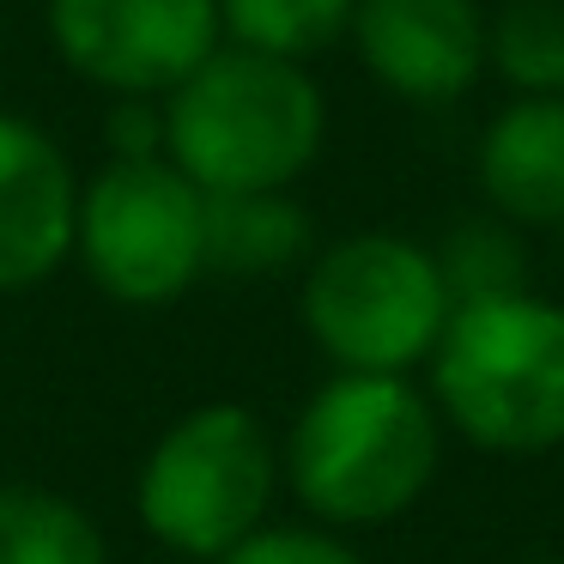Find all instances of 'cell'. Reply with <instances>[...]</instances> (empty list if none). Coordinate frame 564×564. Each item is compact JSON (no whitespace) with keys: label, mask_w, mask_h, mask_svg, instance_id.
<instances>
[{"label":"cell","mask_w":564,"mask_h":564,"mask_svg":"<svg viewBox=\"0 0 564 564\" xmlns=\"http://www.w3.org/2000/svg\"><path fill=\"white\" fill-rule=\"evenodd\" d=\"M74 268L122 310H171L207 280V195L171 159H104L79 176Z\"/></svg>","instance_id":"8992f818"},{"label":"cell","mask_w":564,"mask_h":564,"mask_svg":"<svg viewBox=\"0 0 564 564\" xmlns=\"http://www.w3.org/2000/svg\"><path fill=\"white\" fill-rule=\"evenodd\" d=\"M437 256L401 231H352L316 249L304 268L297 316L334 370L413 377L449 322Z\"/></svg>","instance_id":"5b68a950"},{"label":"cell","mask_w":564,"mask_h":564,"mask_svg":"<svg viewBox=\"0 0 564 564\" xmlns=\"http://www.w3.org/2000/svg\"><path fill=\"white\" fill-rule=\"evenodd\" d=\"M316 225L292 188L268 195H207V273L219 280H273L310 268Z\"/></svg>","instance_id":"8fae6325"},{"label":"cell","mask_w":564,"mask_h":564,"mask_svg":"<svg viewBox=\"0 0 564 564\" xmlns=\"http://www.w3.org/2000/svg\"><path fill=\"white\" fill-rule=\"evenodd\" d=\"M522 564H564V558H522Z\"/></svg>","instance_id":"ac0fdd59"},{"label":"cell","mask_w":564,"mask_h":564,"mask_svg":"<svg viewBox=\"0 0 564 564\" xmlns=\"http://www.w3.org/2000/svg\"><path fill=\"white\" fill-rule=\"evenodd\" d=\"M431 256H437L443 292H449L455 310L528 292V249H522V231H516L510 219H498V213L455 219Z\"/></svg>","instance_id":"5bb4252c"},{"label":"cell","mask_w":564,"mask_h":564,"mask_svg":"<svg viewBox=\"0 0 564 564\" xmlns=\"http://www.w3.org/2000/svg\"><path fill=\"white\" fill-rule=\"evenodd\" d=\"M352 7L358 0H219V25L237 50L310 67L352 31Z\"/></svg>","instance_id":"4fadbf2b"},{"label":"cell","mask_w":564,"mask_h":564,"mask_svg":"<svg viewBox=\"0 0 564 564\" xmlns=\"http://www.w3.org/2000/svg\"><path fill=\"white\" fill-rule=\"evenodd\" d=\"M479 188L491 213L522 225H564V98H516L479 134Z\"/></svg>","instance_id":"30bf717a"},{"label":"cell","mask_w":564,"mask_h":564,"mask_svg":"<svg viewBox=\"0 0 564 564\" xmlns=\"http://www.w3.org/2000/svg\"><path fill=\"white\" fill-rule=\"evenodd\" d=\"M352 50L365 74L401 104H455L486 67L479 0H358Z\"/></svg>","instance_id":"ba28073f"},{"label":"cell","mask_w":564,"mask_h":564,"mask_svg":"<svg viewBox=\"0 0 564 564\" xmlns=\"http://www.w3.org/2000/svg\"><path fill=\"white\" fill-rule=\"evenodd\" d=\"M219 564H365V552L322 522H268Z\"/></svg>","instance_id":"2e32d148"},{"label":"cell","mask_w":564,"mask_h":564,"mask_svg":"<svg viewBox=\"0 0 564 564\" xmlns=\"http://www.w3.org/2000/svg\"><path fill=\"white\" fill-rule=\"evenodd\" d=\"M43 25L104 98H171L225 43L219 0H50Z\"/></svg>","instance_id":"52a82bcc"},{"label":"cell","mask_w":564,"mask_h":564,"mask_svg":"<svg viewBox=\"0 0 564 564\" xmlns=\"http://www.w3.org/2000/svg\"><path fill=\"white\" fill-rule=\"evenodd\" d=\"M285 491L280 437L243 401H200L147 443L134 467V522L176 564H219L273 522Z\"/></svg>","instance_id":"277c9868"},{"label":"cell","mask_w":564,"mask_h":564,"mask_svg":"<svg viewBox=\"0 0 564 564\" xmlns=\"http://www.w3.org/2000/svg\"><path fill=\"white\" fill-rule=\"evenodd\" d=\"M486 62L522 98H564V0H503L486 19Z\"/></svg>","instance_id":"9a60e30c"},{"label":"cell","mask_w":564,"mask_h":564,"mask_svg":"<svg viewBox=\"0 0 564 564\" xmlns=\"http://www.w3.org/2000/svg\"><path fill=\"white\" fill-rule=\"evenodd\" d=\"M425 370L437 419L474 449H564V304L516 292L449 310Z\"/></svg>","instance_id":"3957f363"},{"label":"cell","mask_w":564,"mask_h":564,"mask_svg":"<svg viewBox=\"0 0 564 564\" xmlns=\"http://www.w3.org/2000/svg\"><path fill=\"white\" fill-rule=\"evenodd\" d=\"M443 467V419L413 377L334 370L280 437V474L304 522L334 534L389 528Z\"/></svg>","instance_id":"6da1fadb"},{"label":"cell","mask_w":564,"mask_h":564,"mask_svg":"<svg viewBox=\"0 0 564 564\" xmlns=\"http://www.w3.org/2000/svg\"><path fill=\"white\" fill-rule=\"evenodd\" d=\"M328 140V104L310 67L219 43L164 98V159L200 195L292 188Z\"/></svg>","instance_id":"7a4b0ae2"},{"label":"cell","mask_w":564,"mask_h":564,"mask_svg":"<svg viewBox=\"0 0 564 564\" xmlns=\"http://www.w3.org/2000/svg\"><path fill=\"white\" fill-rule=\"evenodd\" d=\"M79 171L50 128L0 110V297L37 292L74 261Z\"/></svg>","instance_id":"9c48e42d"},{"label":"cell","mask_w":564,"mask_h":564,"mask_svg":"<svg viewBox=\"0 0 564 564\" xmlns=\"http://www.w3.org/2000/svg\"><path fill=\"white\" fill-rule=\"evenodd\" d=\"M0 564H110V534L74 491L0 479Z\"/></svg>","instance_id":"7c38bea8"},{"label":"cell","mask_w":564,"mask_h":564,"mask_svg":"<svg viewBox=\"0 0 564 564\" xmlns=\"http://www.w3.org/2000/svg\"><path fill=\"white\" fill-rule=\"evenodd\" d=\"M104 147L110 159H164V98H110Z\"/></svg>","instance_id":"e0dca14e"}]
</instances>
